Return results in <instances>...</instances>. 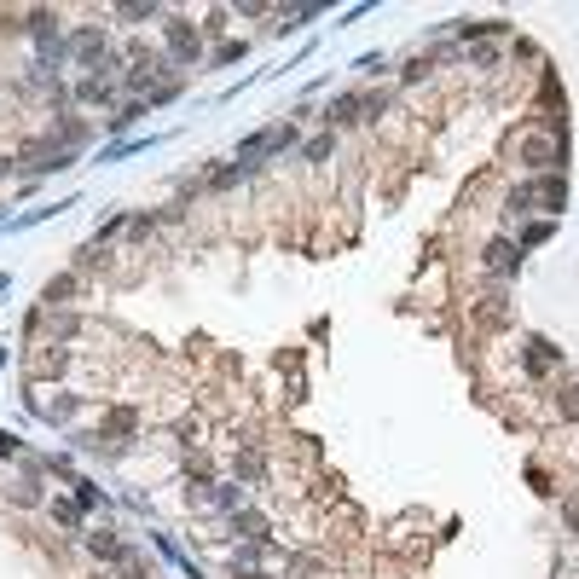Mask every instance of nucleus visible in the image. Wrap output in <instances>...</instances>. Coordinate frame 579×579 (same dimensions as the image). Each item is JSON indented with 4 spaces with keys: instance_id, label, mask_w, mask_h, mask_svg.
<instances>
[{
    "instance_id": "1",
    "label": "nucleus",
    "mask_w": 579,
    "mask_h": 579,
    "mask_svg": "<svg viewBox=\"0 0 579 579\" xmlns=\"http://www.w3.org/2000/svg\"><path fill=\"white\" fill-rule=\"evenodd\" d=\"M168 46H174L180 58H191V53H197V41H191V29H186V24H168Z\"/></svg>"
},
{
    "instance_id": "2",
    "label": "nucleus",
    "mask_w": 579,
    "mask_h": 579,
    "mask_svg": "<svg viewBox=\"0 0 579 579\" xmlns=\"http://www.w3.org/2000/svg\"><path fill=\"white\" fill-rule=\"evenodd\" d=\"M487 267H492V272H510V267H516V255H510L504 244H492V249H487Z\"/></svg>"
},
{
    "instance_id": "3",
    "label": "nucleus",
    "mask_w": 579,
    "mask_h": 579,
    "mask_svg": "<svg viewBox=\"0 0 579 579\" xmlns=\"http://www.w3.org/2000/svg\"><path fill=\"white\" fill-rule=\"evenodd\" d=\"M238 579H267V573H238Z\"/></svg>"
}]
</instances>
